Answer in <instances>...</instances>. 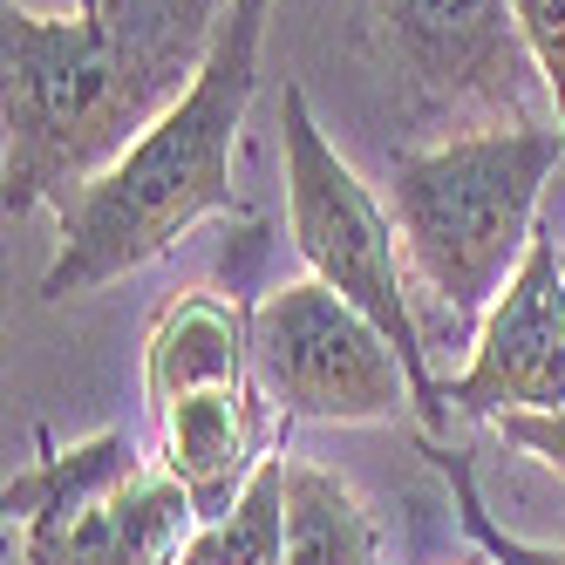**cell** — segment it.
<instances>
[{"label": "cell", "mask_w": 565, "mask_h": 565, "mask_svg": "<svg viewBox=\"0 0 565 565\" xmlns=\"http://www.w3.org/2000/svg\"><path fill=\"white\" fill-rule=\"evenodd\" d=\"M212 388H253V313H238L225 294L191 287L178 294L143 341V395L150 409Z\"/></svg>", "instance_id": "9"}, {"label": "cell", "mask_w": 565, "mask_h": 565, "mask_svg": "<svg viewBox=\"0 0 565 565\" xmlns=\"http://www.w3.org/2000/svg\"><path fill=\"white\" fill-rule=\"evenodd\" d=\"M498 436L518 443L524 457H539L552 477H565V409H524V416H498Z\"/></svg>", "instance_id": "15"}, {"label": "cell", "mask_w": 565, "mask_h": 565, "mask_svg": "<svg viewBox=\"0 0 565 565\" xmlns=\"http://www.w3.org/2000/svg\"><path fill=\"white\" fill-rule=\"evenodd\" d=\"M150 416H157V463L191 491L198 524L232 511L238 491H246V477L259 470V457H253V388L184 395V402H164Z\"/></svg>", "instance_id": "10"}, {"label": "cell", "mask_w": 565, "mask_h": 565, "mask_svg": "<svg viewBox=\"0 0 565 565\" xmlns=\"http://www.w3.org/2000/svg\"><path fill=\"white\" fill-rule=\"evenodd\" d=\"M369 49L416 116H477V130L539 124L545 75L511 0H369Z\"/></svg>", "instance_id": "6"}, {"label": "cell", "mask_w": 565, "mask_h": 565, "mask_svg": "<svg viewBox=\"0 0 565 565\" xmlns=\"http://www.w3.org/2000/svg\"><path fill=\"white\" fill-rule=\"evenodd\" d=\"M253 382L294 423H395L416 409L402 354L320 279L273 287L253 307Z\"/></svg>", "instance_id": "7"}, {"label": "cell", "mask_w": 565, "mask_h": 565, "mask_svg": "<svg viewBox=\"0 0 565 565\" xmlns=\"http://www.w3.org/2000/svg\"><path fill=\"white\" fill-rule=\"evenodd\" d=\"M279 157H287V225H294V253L328 294L361 307L382 328V341L402 354V369L416 382V416L436 429L450 416L443 382L429 375L423 328H416V300H409V273H402L395 225L382 212V198L354 178V164L328 143V130L313 124V103L300 83L279 89Z\"/></svg>", "instance_id": "4"}, {"label": "cell", "mask_w": 565, "mask_h": 565, "mask_svg": "<svg viewBox=\"0 0 565 565\" xmlns=\"http://www.w3.org/2000/svg\"><path fill=\"white\" fill-rule=\"evenodd\" d=\"M511 14H518L524 49H532L539 75H545L552 124H558V137H565V0H511Z\"/></svg>", "instance_id": "14"}, {"label": "cell", "mask_w": 565, "mask_h": 565, "mask_svg": "<svg viewBox=\"0 0 565 565\" xmlns=\"http://www.w3.org/2000/svg\"><path fill=\"white\" fill-rule=\"evenodd\" d=\"M171 565H287V457H259L238 504L198 524Z\"/></svg>", "instance_id": "12"}, {"label": "cell", "mask_w": 565, "mask_h": 565, "mask_svg": "<svg viewBox=\"0 0 565 565\" xmlns=\"http://www.w3.org/2000/svg\"><path fill=\"white\" fill-rule=\"evenodd\" d=\"M0 511L21 532V565H171L198 532L191 491L164 463H143L124 429L42 450L8 477Z\"/></svg>", "instance_id": "5"}, {"label": "cell", "mask_w": 565, "mask_h": 565, "mask_svg": "<svg viewBox=\"0 0 565 565\" xmlns=\"http://www.w3.org/2000/svg\"><path fill=\"white\" fill-rule=\"evenodd\" d=\"M443 402L457 416H524V409H565V259L558 232L539 225L532 253L511 273L498 307L477 320L470 369L443 382Z\"/></svg>", "instance_id": "8"}, {"label": "cell", "mask_w": 565, "mask_h": 565, "mask_svg": "<svg viewBox=\"0 0 565 565\" xmlns=\"http://www.w3.org/2000/svg\"><path fill=\"white\" fill-rule=\"evenodd\" d=\"M429 463H436L443 477H450L457 511H463V532L483 545V558H491V565H565V545H524V539L498 532L491 511H483V498H477V483H470V463H463L457 450H429Z\"/></svg>", "instance_id": "13"}, {"label": "cell", "mask_w": 565, "mask_h": 565, "mask_svg": "<svg viewBox=\"0 0 565 565\" xmlns=\"http://www.w3.org/2000/svg\"><path fill=\"white\" fill-rule=\"evenodd\" d=\"M232 0H96L89 14L0 8V205L55 212L96 184L205 68Z\"/></svg>", "instance_id": "1"}, {"label": "cell", "mask_w": 565, "mask_h": 565, "mask_svg": "<svg viewBox=\"0 0 565 565\" xmlns=\"http://www.w3.org/2000/svg\"><path fill=\"white\" fill-rule=\"evenodd\" d=\"M287 565H388L369 504L307 457H287Z\"/></svg>", "instance_id": "11"}, {"label": "cell", "mask_w": 565, "mask_h": 565, "mask_svg": "<svg viewBox=\"0 0 565 565\" xmlns=\"http://www.w3.org/2000/svg\"><path fill=\"white\" fill-rule=\"evenodd\" d=\"M89 8H96V0H75V14H89Z\"/></svg>", "instance_id": "16"}, {"label": "cell", "mask_w": 565, "mask_h": 565, "mask_svg": "<svg viewBox=\"0 0 565 565\" xmlns=\"http://www.w3.org/2000/svg\"><path fill=\"white\" fill-rule=\"evenodd\" d=\"M273 0H232L198 83L116 157V164L55 205L62 246L42 273V300H75L171 253L198 218H232L246 198L232 184L238 130L259 96V42Z\"/></svg>", "instance_id": "2"}, {"label": "cell", "mask_w": 565, "mask_h": 565, "mask_svg": "<svg viewBox=\"0 0 565 565\" xmlns=\"http://www.w3.org/2000/svg\"><path fill=\"white\" fill-rule=\"evenodd\" d=\"M552 171L565 178L558 124L463 130L429 150L388 157V205L402 253L457 320H483L511 287V273L539 238Z\"/></svg>", "instance_id": "3"}]
</instances>
